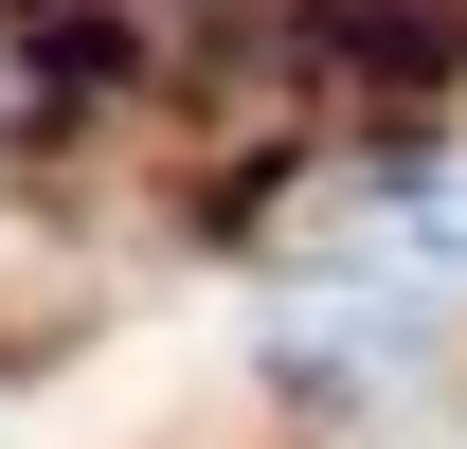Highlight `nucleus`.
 Returning <instances> with one entry per match:
<instances>
[{
	"label": "nucleus",
	"mask_w": 467,
	"mask_h": 449,
	"mask_svg": "<svg viewBox=\"0 0 467 449\" xmlns=\"http://www.w3.org/2000/svg\"><path fill=\"white\" fill-rule=\"evenodd\" d=\"M18 109H36V72H18V55H0V126H18Z\"/></svg>",
	"instance_id": "f03ea898"
},
{
	"label": "nucleus",
	"mask_w": 467,
	"mask_h": 449,
	"mask_svg": "<svg viewBox=\"0 0 467 449\" xmlns=\"http://www.w3.org/2000/svg\"><path fill=\"white\" fill-rule=\"evenodd\" d=\"M431 287H378V270H288L270 287V360H288L306 395H396L413 360H431Z\"/></svg>",
	"instance_id": "f257e3e1"
}]
</instances>
